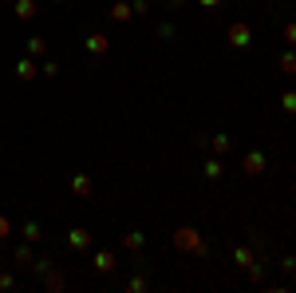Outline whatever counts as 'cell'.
Here are the masks:
<instances>
[{
  "label": "cell",
  "instance_id": "1",
  "mask_svg": "<svg viewBox=\"0 0 296 293\" xmlns=\"http://www.w3.org/2000/svg\"><path fill=\"white\" fill-rule=\"evenodd\" d=\"M174 246H178V250H194V254H205V242H201V234H197V230H178Z\"/></svg>",
  "mask_w": 296,
  "mask_h": 293
},
{
  "label": "cell",
  "instance_id": "2",
  "mask_svg": "<svg viewBox=\"0 0 296 293\" xmlns=\"http://www.w3.org/2000/svg\"><path fill=\"white\" fill-rule=\"evenodd\" d=\"M245 175H265V155L261 151H249L245 155Z\"/></svg>",
  "mask_w": 296,
  "mask_h": 293
},
{
  "label": "cell",
  "instance_id": "3",
  "mask_svg": "<svg viewBox=\"0 0 296 293\" xmlns=\"http://www.w3.org/2000/svg\"><path fill=\"white\" fill-rule=\"evenodd\" d=\"M229 44H233V48H245L249 44V28L245 24H233V28H229Z\"/></svg>",
  "mask_w": 296,
  "mask_h": 293
},
{
  "label": "cell",
  "instance_id": "4",
  "mask_svg": "<svg viewBox=\"0 0 296 293\" xmlns=\"http://www.w3.org/2000/svg\"><path fill=\"white\" fill-rule=\"evenodd\" d=\"M107 44H111L107 36H87V52H91V56H103V52H107Z\"/></svg>",
  "mask_w": 296,
  "mask_h": 293
},
{
  "label": "cell",
  "instance_id": "5",
  "mask_svg": "<svg viewBox=\"0 0 296 293\" xmlns=\"http://www.w3.org/2000/svg\"><path fill=\"white\" fill-rule=\"evenodd\" d=\"M16 16L20 20H32L36 16V0H16Z\"/></svg>",
  "mask_w": 296,
  "mask_h": 293
},
{
  "label": "cell",
  "instance_id": "6",
  "mask_svg": "<svg viewBox=\"0 0 296 293\" xmlns=\"http://www.w3.org/2000/svg\"><path fill=\"white\" fill-rule=\"evenodd\" d=\"M135 12H131V4H111V20H119V24H127Z\"/></svg>",
  "mask_w": 296,
  "mask_h": 293
},
{
  "label": "cell",
  "instance_id": "7",
  "mask_svg": "<svg viewBox=\"0 0 296 293\" xmlns=\"http://www.w3.org/2000/svg\"><path fill=\"white\" fill-rule=\"evenodd\" d=\"M95 266H99V274H111V270H115V258H111V254H99Z\"/></svg>",
  "mask_w": 296,
  "mask_h": 293
},
{
  "label": "cell",
  "instance_id": "8",
  "mask_svg": "<svg viewBox=\"0 0 296 293\" xmlns=\"http://www.w3.org/2000/svg\"><path fill=\"white\" fill-rule=\"evenodd\" d=\"M87 242H91L87 230H71V246H75V250H87Z\"/></svg>",
  "mask_w": 296,
  "mask_h": 293
},
{
  "label": "cell",
  "instance_id": "9",
  "mask_svg": "<svg viewBox=\"0 0 296 293\" xmlns=\"http://www.w3.org/2000/svg\"><path fill=\"white\" fill-rule=\"evenodd\" d=\"M281 107H285V111H293V115H296V91H285V95H281Z\"/></svg>",
  "mask_w": 296,
  "mask_h": 293
},
{
  "label": "cell",
  "instance_id": "10",
  "mask_svg": "<svg viewBox=\"0 0 296 293\" xmlns=\"http://www.w3.org/2000/svg\"><path fill=\"white\" fill-rule=\"evenodd\" d=\"M281 67H285L289 75H296V56H293V52H285V56H281Z\"/></svg>",
  "mask_w": 296,
  "mask_h": 293
},
{
  "label": "cell",
  "instance_id": "11",
  "mask_svg": "<svg viewBox=\"0 0 296 293\" xmlns=\"http://www.w3.org/2000/svg\"><path fill=\"white\" fill-rule=\"evenodd\" d=\"M24 238H28V242H40V226H36V222H28V226H24Z\"/></svg>",
  "mask_w": 296,
  "mask_h": 293
},
{
  "label": "cell",
  "instance_id": "12",
  "mask_svg": "<svg viewBox=\"0 0 296 293\" xmlns=\"http://www.w3.org/2000/svg\"><path fill=\"white\" fill-rule=\"evenodd\" d=\"M237 262H241L245 270H253V254H249V250H237ZM253 274H257V270H253Z\"/></svg>",
  "mask_w": 296,
  "mask_h": 293
},
{
  "label": "cell",
  "instance_id": "13",
  "mask_svg": "<svg viewBox=\"0 0 296 293\" xmlns=\"http://www.w3.org/2000/svg\"><path fill=\"white\" fill-rule=\"evenodd\" d=\"M75 194H91V178H75Z\"/></svg>",
  "mask_w": 296,
  "mask_h": 293
},
{
  "label": "cell",
  "instance_id": "14",
  "mask_svg": "<svg viewBox=\"0 0 296 293\" xmlns=\"http://www.w3.org/2000/svg\"><path fill=\"white\" fill-rule=\"evenodd\" d=\"M28 52L32 56H44V40H28Z\"/></svg>",
  "mask_w": 296,
  "mask_h": 293
},
{
  "label": "cell",
  "instance_id": "15",
  "mask_svg": "<svg viewBox=\"0 0 296 293\" xmlns=\"http://www.w3.org/2000/svg\"><path fill=\"white\" fill-rule=\"evenodd\" d=\"M20 75H24V79H32V75H36V63H28V59H24V63H20Z\"/></svg>",
  "mask_w": 296,
  "mask_h": 293
},
{
  "label": "cell",
  "instance_id": "16",
  "mask_svg": "<svg viewBox=\"0 0 296 293\" xmlns=\"http://www.w3.org/2000/svg\"><path fill=\"white\" fill-rule=\"evenodd\" d=\"M213 151H221V155H225V151H229V139H225V135H217V139H213Z\"/></svg>",
  "mask_w": 296,
  "mask_h": 293
},
{
  "label": "cell",
  "instance_id": "17",
  "mask_svg": "<svg viewBox=\"0 0 296 293\" xmlns=\"http://www.w3.org/2000/svg\"><path fill=\"white\" fill-rule=\"evenodd\" d=\"M221 175V163H205V178H217Z\"/></svg>",
  "mask_w": 296,
  "mask_h": 293
},
{
  "label": "cell",
  "instance_id": "18",
  "mask_svg": "<svg viewBox=\"0 0 296 293\" xmlns=\"http://www.w3.org/2000/svg\"><path fill=\"white\" fill-rule=\"evenodd\" d=\"M8 234V218H0V238Z\"/></svg>",
  "mask_w": 296,
  "mask_h": 293
},
{
  "label": "cell",
  "instance_id": "19",
  "mask_svg": "<svg viewBox=\"0 0 296 293\" xmlns=\"http://www.w3.org/2000/svg\"><path fill=\"white\" fill-rule=\"evenodd\" d=\"M201 4H217V0H201Z\"/></svg>",
  "mask_w": 296,
  "mask_h": 293
}]
</instances>
